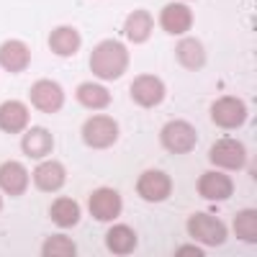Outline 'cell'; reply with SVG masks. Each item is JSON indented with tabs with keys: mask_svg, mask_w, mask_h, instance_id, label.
Instances as JSON below:
<instances>
[{
	"mask_svg": "<svg viewBox=\"0 0 257 257\" xmlns=\"http://www.w3.org/2000/svg\"><path fill=\"white\" fill-rule=\"evenodd\" d=\"M155 31V18L149 11L139 8V11H132L126 18V24H123V34L128 41H134V44H144V41L152 36Z\"/></svg>",
	"mask_w": 257,
	"mask_h": 257,
	"instance_id": "19",
	"label": "cell"
},
{
	"mask_svg": "<svg viewBox=\"0 0 257 257\" xmlns=\"http://www.w3.org/2000/svg\"><path fill=\"white\" fill-rule=\"evenodd\" d=\"M31 113L21 100H6L0 103V132L6 134H21L29 126Z\"/></svg>",
	"mask_w": 257,
	"mask_h": 257,
	"instance_id": "16",
	"label": "cell"
},
{
	"mask_svg": "<svg viewBox=\"0 0 257 257\" xmlns=\"http://www.w3.org/2000/svg\"><path fill=\"white\" fill-rule=\"evenodd\" d=\"M128 93H132V100L139 103L142 108H155V105H160L165 100L167 88L157 75H139V77H134Z\"/></svg>",
	"mask_w": 257,
	"mask_h": 257,
	"instance_id": "9",
	"label": "cell"
},
{
	"mask_svg": "<svg viewBox=\"0 0 257 257\" xmlns=\"http://www.w3.org/2000/svg\"><path fill=\"white\" fill-rule=\"evenodd\" d=\"M137 193L149 203H162L173 196V178L162 170H147L137 180Z\"/></svg>",
	"mask_w": 257,
	"mask_h": 257,
	"instance_id": "7",
	"label": "cell"
},
{
	"mask_svg": "<svg viewBox=\"0 0 257 257\" xmlns=\"http://www.w3.org/2000/svg\"><path fill=\"white\" fill-rule=\"evenodd\" d=\"M49 219L62 226V229H70L80 224V206L75 198H57L49 208Z\"/></svg>",
	"mask_w": 257,
	"mask_h": 257,
	"instance_id": "23",
	"label": "cell"
},
{
	"mask_svg": "<svg viewBox=\"0 0 257 257\" xmlns=\"http://www.w3.org/2000/svg\"><path fill=\"white\" fill-rule=\"evenodd\" d=\"M77 254V247L70 237L64 234H52L47 237L44 247H41V257H75Z\"/></svg>",
	"mask_w": 257,
	"mask_h": 257,
	"instance_id": "25",
	"label": "cell"
},
{
	"mask_svg": "<svg viewBox=\"0 0 257 257\" xmlns=\"http://www.w3.org/2000/svg\"><path fill=\"white\" fill-rule=\"evenodd\" d=\"M88 208H90V216L95 221H116L121 216V208H123L121 193L113 188H98L90 193Z\"/></svg>",
	"mask_w": 257,
	"mask_h": 257,
	"instance_id": "8",
	"label": "cell"
},
{
	"mask_svg": "<svg viewBox=\"0 0 257 257\" xmlns=\"http://www.w3.org/2000/svg\"><path fill=\"white\" fill-rule=\"evenodd\" d=\"M21 149H24V155L31 157V160H44L47 155L54 152V137H52L49 128L34 126L24 134V139H21Z\"/></svg>",
	"mask_w": 257,
	"mask_h": 257,
	"instance_id": "14",
	"label": "cell"
},
{
	"mask_svg": "<svg viewBox=\"0 0 257 257\" xmlns=\"http://www.w3.org/2000/svg\"><path fill=\"white\" fill-rule=\"evenodd\" d=\"M175 57L190 72H198V70L206 67V47L201 44V39H193V36L180 39L178 47H175Z\"/></svg>",
	"mask_w": 257,
	"mask_h": 257,
	"instance_id": "18",
	"label": "cell"
},
{
	"mask_svg": "<svg viewBox=\"0 0 257 257\" xmlns=\"http://www.w3.org/2000/svg\"><path fill=\"white\" fill-rule=\"evenodd\" d=\"M118 139V123L111 116H90L82 123V142L90 149H108Z\"/></svg>",
	"mask_w": 257,
	"mask_h": 257,
	"instance_id": "4",
	"label": "cell"
},
{
	"mask_svg": "<svg viewBox=\"0 0 257 257\" xmlns=\"http://www.w3.org/2000/svg\"><path fill=\"white\" fill-rule=\"evenodd\" d=\"M126 70H128V49L123 47V41L105 39L90 52V72L98 80L113 82L123 77Z\"/></svg>",
	"mask_w": 257,
	"mask_h": 257,
	"instance_id": "1",
	"label": "cell"
},
{
	"mask_svg": "<svg viewBox=\"0 0 257 257\" xmlns=\"http://www.w3.org/2000/svg\"><path fill=\"white\" fill-rule=\"evenodd\" d=\"M80 47H82L80 31L72 29V26H57L49 34V49L57 57H72V54L80 52Z\"/></svg>",
	"mask_w": 257,
	"mask_h": 257,
	"instance_id": "20",
	"label": "cell"
},
{
	"mask_svg": "<svg viewBox=\"0 0 257 257\" xmlns=\"http://www.w3.org/2000/svg\"><path fill=\"white\" fill-rule=\"evenodd\" d=\"M160 26L170 36H183L193 26V11L185 3H167L160 11Z\"/></svg>",
	"mask_w": 257,
	"mask_h": 257,
	"instance_id": "12",
	"label": "cell"
},
{
	"mask_svg": "<svg viewBox=\"0 0 257 257\" xmlns=\"http://www.w3.org/2000/svg\"><path fill=\"white\" fill-rule=\"evenodd\" d=\"M208 160L219 170H242L247 165V149L239 139H219L213 142Z\"/></svg>",
	"mask_w": 257,
	"mask_h": 257,
	"instance_id": "6",
	"label": "cell"
},
{
	"mask_svg": "<svg viewBox=\"0 0 257 257\" xmlns=\"http://www.w3.org/2000/svg\"><path fill=\"white\" fill-rule=\"evenodd\" d=\"M29 64H31V49L24 41L8 39L0 44V67L6 72H11V75L24 72V70H29Z\"/></svg>",
	"mask_w": 257,
	"mask_h": 257,
	"instance_id": "13",
	"label": "cell"
},
{
	"mask_svg": "<svg viewBox=\"0 0 257 257\" xmlns=\"http://www.w3.org/2000/svg\"><path fill=\"white\" fill-rule=\"evenodd\" d=\"M139 239H137V231L132 226H123V224H116L108 229L105 234V247H108L113 254H132L137 249Z\"/></svg>",
	"mask_w": 257,
	"mask_h": 257,
	"instance_id": "21",
	"label": "cell"
},
{
	"mask_svg": "<svg viewBox=\"0 0 257 257\" xmlns=\"http://www.w3.org/2000/svg\"><path fill=\"white\" fill-rule=\"evenodd\" d=\"M0 211H3V198H0Z\"/></svg>",
	"mask_w": 257,
	"mask_h": 257,
	"instance_id": "27",
	"label": "cell"
},
{
	"mask_svg": "<svg viewBox=\"0 0 257 257\" xmlns=\"http://www.w3.org/2000/svg\"><path fill=\"white\" fill-rule=\"evenodd\" d=\"M29 98H31V103L41 113H57V111H62V105H64V90H62V85L54 82V80H36L31 85Z\"/></svg>",
	"mask_w": 257,
	"mask_h": 257,
	"instance_id": "11",
	"label": "cell"
},
{
	"mask_svg": "<svg viewBox=\"0 0 257 257\" xmlns=\"http://www.w3.org/2000/svg\"><path fill=\"white\" fill-rule=\"evenodd\" d=\"M211 121L219 128H239L247 121V103L237 95H224L211 105Z\"/></svg>",
	"mask_w": 257,
	"mask_h": 257,
	"instance_id": "5",
	"label": "cell"
},
{
	"mask_svg": "<svg viewBox=\"0 0 257 257\" xmlns=\"http://www.w3.org/2000/svg\"><path fill=\"white\" fill-rule=\"evenodd\" d=\"M26 188H29V173L24 165L16 160L0 165V190L16 198V196H24Z\"/></svg>",
	"mask_w": 257,
	"mask_h": 257,
	"instance_id": "15",
	"label": "cell"
},
{
	"mask_svg": "<svg viewBox=\"0 0 257 257\" xmlns=\"http://www.w3.org/2000/svg\"><path fill=\"white\" fill-rule=\"evenodd\" d=\"M234 234L239 242L254 244L257 242V208H244L234 216Z\"/></svg>",
	"mask_w": 257,
	"mask_h": 257,
	"instance_id": "24",
	"label": "cell"
},
{
	"mask_svg": "<svg viewBox=\"0 0 257 257\" xmlns=\"http://www.w3.org/2000/svg\"><path fill=\"white\" fill-rule=\"evenodd\" d=\"M77 103L85 105V108H93V111H100V108H108L111 105V90L103 88L98 82H82L77 85Z\"/></svg>",
	"mask_w": 257,
	"mask_h": 257,
	"instance_id": "22",
	"label": "cell"
},
{
	"mask_svg": "<svg viewBox=\"0 0 257 257\" xmlns=\"http://www.w3.org/2000/svg\"><path fill=\"white\" fill-rule=\"evenodd\" d=\"M64 180H67V170H64L62 162L57 160H49V162H41L36 165L34 170V185L41 190V193H54L64 185Z\"/></svg>",
	"mask_w": 257,
	"mask_h": 257,
	"instance_id": "17",
	"label": "cell"
},
{
	"mask_svg": "<svg viewBox=\"0 0 257 257\" xmlns=\"http://www.w3.org/2000/svg\"><path fill=\"white\" fill-rule=\"evenodd\" d=\"M196 190L206 201H226L234 196V180L221 170H208L196 180Z\"/></svg>",
	"mask_w": 257,
	"mask_h": 257,
	"instance_id": "10",
	"label": "cell"
},
{
	"mask_svg": "<svg viewBox=\"0 0 257 257\" xmlns=\"http://www.w3.org/2000/svg\"><path fill=\"white\" fill-rule=\"evenodd\" d=\"M175 254H178V257H183V254H198V257H201L203 252H201V249H196V247H190V244H185V247H180Z\"/></svg>",
	"mask_w": 257,
	"mask_h": 257,
	"instance_id": "26",
	"label": "cell"
},
{
	"mask_svg": "<svg viewBox=\"0 0 257 257\" xmlns=\"http://www.w3.org/2000/svg\"><path fill=\"white\" fill-rule=\"evenodd\" d=\"M160 144L167 149L170 155H188L196 149L198 144V134H196V128H193L188 121H170L162 126V132H160Z\"/></svg>",
	"mask_w": 257,
	"mask_h": 257,
	"instance_id": "3",
	"label": "cell"
},
{
	"mask_svg": "<svg viewBox=\"0 0 257 257\" xmlns=\"http://www.w3.org/2000/svg\"><path fill=\"white\" fill-rule=\"evenodd\" d=\"M188 234L196 242L206 244V247H221L226 239H229V229L221 219L216 216H211V213L206 211H196V213H190V219H188Z\"/></svg>",
	"mask_w": 257,
	"mask_h": 257,
	"instance_id": "2",
	"label": "cell"
}]
</instances>
